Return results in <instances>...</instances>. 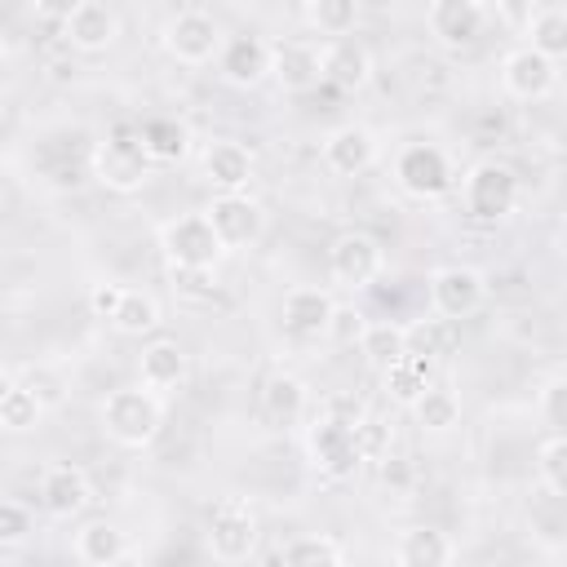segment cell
Wrapping results in <instances>:
<instances>
[{
    "label": "cell",
    "instance_id": "16",
    "mask_svg": "<svg viewBox=\"0 0 567 567\" xmlns=\"http://www.w3.org/2000/svg\"><path fill=\"white\" fill-rule=\"evenodd\" d=\"M217 71L235 89H252L270 75V44L261 35H226L217 53Z\"/></svg>",
    "mask_w": 567,
    "mask_h": 567
},
{
    "label": "cell",
    "instance_id": "23",
    "mask_svg": "<svg viewBox=\"0 0 567 567\" xmlns=\"http://www.w3.org/2000/svg\"><path fill=\"white\" fill-rule=\"evenodd\" d=\"M323 80H328L332 89H341V93L363 89V84L372 80V53H368V44L354 40V35L332 40V44L323 49Z\"/></svg>",
    "mask_w": 567,
    "mask_h": 567
},
{
    "label": "cell",
    "instance_id": "29",
    "mask_svg": "<svg viewBox=\"0 0 567 567\" xmlns=\"http://www.w3.org/2000/svg\"><path fill=\"white\" fill-rule=\"evenodd\" d=\"M155 323H159L155 297H151V292H137V288H124L120 310L111 315V328H115L120 337H146V332H155Z\"/></svg>",
    "mask_w": 567,
    "mask_h": 567
},
{
    "label": "cell",
    "instance_id": "21",
    "mask_svg": "<svg viewBox=\"0 0 567 567\" xmlns=\"http://www.w3.org/2000/svg\"><path fill=\"white\" fill-rule=\"evenodd\" d=\"M137 377H142V390H151V394L177 390L186 381V350L168 337L146 341L142 354H137Z\"/></svg>",
    "mask_w": 567,
    "mask_h": 567
},
{
    "label": "cell",
    "instance_id": "8",
    "mask_svg": "<svg viewBox=\"0 0 567 567\" xmlns=\"http://www.w3.org/2000/svg\"><path fill=\"white\" fill-rule=\"evenodd\" d=\"M204 221L213 226L221 252H239V248H252L266 230V213L261 204L244 190V195H213L208 208H204Z\"/></svg>",
    "mask_w": 567,
    "mask_h": 567
},
{
    "label": "cell",
    "instance_id": "4",
    "mask_svg": "<svg viewBox=\"0 0 567 567\" xmlns=\"http://www.w3.org/2000/svg\"><path fill=\"white\" fill-rule=\"evenodd\" d=\"M461 199L474 221H501L518 204V173L505 159H478L461 177Z\"/></svg>",
    "mask_w": 567,
    "mask_h": 567
},
{
    "label": "cell",
    "instance_id": "15",
    "mask_svg": "<svg viewBox=\"0 0 567 567\" xmlns=\"http://www.w3.org/2000/svg\"><path fill=\"white\" fill-rule=\"evenodd\" d=\"M270 75L284 93H310L323 80V49H315L310 40H279L270 44Z\"/></svg>",
    "mask_w": 567,
    "mask_h": 567
},
{
    "label": "cell",
    "instance_id": "17",
    "mask_svg": "<svg viewBox=\"0 0 567 567\" xmlns=\"http://www.w3.org/2000/svg\"><path fill=\"white\" fill-rule=\"evenodd\" d=\"M323 164L337 173V177H359L377 164V137L372 128L363 124H337L328 137H323Z\"/></svg>",
    "mask_w": 567,
    "mask_h": 567
},
{
    "label": "cell",
    "instance_id": "36",
    "mask_svg": "<svg viewBox=\"0 0 567 567\" xmlns=\"http://www.w3.org/2000/svg\"><path fill=\"white\" fill-rule=\"evenodd\" d=\"M168 284H173V292L182 297V301H195V306H204V301H213L217 297V270H199V266H168Z\"/></svg>",
    "mask_w": 567,
    "mask_h": 567
},
{
    "label": "cell",
    "instance_id": "28",
    "mask_svg": "<svg viewBox=\"0 0 567 567\" xmlns=\"http://www.w3.org/2000/svg\"><path fill=\"white\" fill-rule=\"evenodd\" d=\"M75 558L84 567H115L128 558V540L115 523H84L75 532Z\"/></svg>",
    "mask_w": 567,
    "mask_h": 567
},
{
    "label": "cell",
    "instance_id": "37",
    "mask_svg": "<svg viewBox=\"0 0 567 567\" xmlns=\"http://www.w3.org/2000/svg\"><path fill=\"white\" fill-rule=\"evenodd\" d=\"M35 532V518L22 501H9L0 496V549H13V545H27V536Z\"/></svg>",
    "mask_w": 567,
    "mask_h": 567
},
{
    "label": "cell",
    "instance_id": "34",
    "mask_svg": "<svg viewBox=\"0 0 567 567\" xmlns=\"http://www.w3.org/2000/svg\"><path fill=\"white\" fill-rule=\"evenodd\" d=\"M536 474L549 496H567V439L563 434H545V443L536 447Z\"/></svg>",
    "mask_w": 567,
    "mask_h": 567
},
{
    "label": "cell",
    "instance_id": "35",
    "mask_svg": "<svg viewBox=\"0 0 567 567\" xmlns=\"http://www.w3.org/2000/svg\"><path fill=\"white\" fill-rule=\"evenodd\" d=\"M40 416H44V403H40L27 385H13V390L4 394V403H0V425H4V430H13V434L35 430V425H40Z\"/></svg>",
    "mask_w": 567,
    "mask_h": 567
},
{
    "label": "cell",
    "instance_id": "42",
    "mask_svg": "<svg viewBox=\"0 0 567 567\" xmlns=\"http://www.w3.org/2000/svg\"><path fill=\"white\" fill-rule=\"evenodd\" d=\"M9 58V35H4V27H0V62Z\"/></svg>",
    "mask_w": 567,
    "mask_h": 567
},
{
    "label": "cell",
    "instance_id": "5",
    "mask_svg": "<svg viewBox=\"0 0 567 567\" xmlns=\"http://www.w3.org/2000/svg\"><path fill=\"white\" fill-rule=\"evenodd\" d=\"M394 182L412 199H439V195H447L456 186V168H452V159H447L443 146H434V142H408L394 155Z\"/></svg>",
    "mask_w": 567,
    "mask_h": 567
},
{
    "label": "cell",
    "instance_id": "26",
    "mask_svg": "<svg viewBox=\"0 0 567 567\" xmlns=\"http://www.w3.org/2000/svg\"><path fill=\"white\" fill-rule=\"evenodd\" d=\"M430 385H434V372H430V359H421V354H403L390 368H381V390L399 408H412Z\"/></svg>",
    "mask_w": 567,
    "mask_h": 567
},
{
    "label": "cell",
    "instance_id": "12",
    "mask_svg": "<svg viewBox=\"0 0 567 567\" xmlns=\"http://www.w3.org/2000/svg\"><path fill=\"white\" fill-rule=\"evenodd\" d=\"M483 27H487V9L478 0H430L425 4V31L434 35L439 49L461 53L478 44Z\"/></svg>",
    "mask_w": 567,
    "mask_h": 567
},
{
    "label": "cell",
    "instance_id": "31",
    "mask_svg": "<svg viewBox=\"0 0 567 567\" xmlns=\"http://www.w3.org/2000/svg\"><path fill=\"white\" fill-rule=\"evenodd\" d=\"M359 350H363V359L368 363H377V368H390L394 359H403L408 354V341H403V323H368L363 328V337H359Z\"/></svg>",
    "mask_w": 567,
    "mask_h": 567
},
{
    "label": "cell",
    "instance_id": "1",
    "mask_svg": "<svg viewBox=\"0 0 567 567\" xmlns=\"http://www.w3.org/2000/svg\"><path fill=\"white\" fill-rule=\"evenodd\" d=\"M97 421H102V430H106L111 443L137 452V447H151L155 443V434L164 425V403H159V394H151L142 385H120V390H111L102 399Z\"/></svg>",
    "mask_w": 567,
    "mask_h": 567
},
{
    "label": "cell",
    "instance_id": "45",
    "mask_svg": "<svg viewBox=\"0 0 567 567\" xmlns=\"http://www.w3.org/2000/svg\"><path fill=\"white\" fill-rule=\"evenodd\" d=\"M0 124H4V102H0Z\"/></svg>",
    "mask_w": 567,
    "mask_h": 567
},
{
    "label": "cell",
    "instance_id": "24",
    "mask_svg": "<svg viewBox=\"0 0 567 567\" xmlns=\"http://www.w3.org/2000/svg\"><path fill=\"white\" fill-rule=\"evenodd\" d=\"M137 142H142L151 164H177L190 151V128L173 115H151L137 124Z\"/></svg>",
    "mask_w": 567,
    "mask_h": 567
},
{
    "label": "cell",
    "instance_id": "20",
    "mask_svg": "<svg viewBox=\"0 0 567 567\" xmlns=\"http://www.w3.org/2000/svg\"><path fill=\"white\" fill-rule=\"evenodd\" d=\"M40 505L53 518H75L89 505V474L80 465H49L40 478Z\"/></svg>",
    "mask_w": 567,
    "mask_h": 567
},
{
    "label": "cell",
    "instance_id": "38",
    "mask_svg": "<svg viewBox=\"0 0 567 567\" xmlns=\"http://www.w3.org/2000/svg\"><path fill=\"white\" fill-rule=\"evenodd\" d=\"M540 421L549 434H563V425H567V377L563 372H554L540 390Z\"/></svg>",
    "mask_w": 567,
    "mask_h": 567
},
{
    "label": "cell",
    "instance_id": "7",
    "mask_svg": "<svg viewBox=\"0 0 567 567\" xmlns=\"http://www.w3.org/2000/svg\"><path fill=\"white\" fill-rule=\"evenodd\" d=\"M221 27L213 13L204 9H177L168 22H164V49L168 58H177L182 66H204L221 53Z\"/></svg>",
    "mask_w": 567,
    "mask_h": 567
},
{
    "label": "cell",
    "instance_id": "6",
    "mask_svg": "<svg viewBox=\"0 0 567 567\" xmlns=\"http://www.w3.org/2000/svg\"><path fill=\"white\" fill-rule=\"evenodd\" d=\"M204 540H208V554H213L217 563L239 567V563H248L252 549H257V514H252L244 501L226 496V501L213 505Z\"/></svg>",
    "mask_w": 567,
    "mask_h": 567
},
{
    "label": "cell",
    "instance_id": "32",
    "mask_svg": "<svg viewBox=\"0 0 567 567\" xmlns=\"http://www.w3.org/2000/svg\"><path fill=\"white\" fill-rule=\"evenodd\" d=\"M412 416H416V425H421V430L443 434V430H452V425L461 421V399H456L452 390L430 385V390H425V394L412 403Z\"/></svg>",
    "mask_w": 567,
    "mask_h": 567
},
{
    "label": "cell",
    "instance_id": "27",
    "mask_svg": "<svg viewBox=\"0 0 567 567\" xmlns=\"http://www.w3.org/2000/svg\"><path fill=\"white\" fill-rule=\"evenodd\" d=\"M523 35H527V49L558 62L567 53V9L563 4H536L523 22Z\"/></svg>",
    "mask_w": 567,
    "mask_h": 567
},
{
    "label": "cell",
    "instance_id": "2",
    "mask_svg": "<svg viewBox=\"0 0 567 567\" xmlns=\"http://www.w3.org/2000/svg\"><path fill=\"white\" fill-rule=\"evenodd\" d=\"M89 168H93V182L115 190V195H133L151 182V159L137 142V128L128 124H115L102 142H93V155H89Z\"/></svg>",
    "mask_w": 567,
    "mask_h": 567
},
{
    "label": "cell",
    "instance_id": "40",
    "mask_svg": "<svg viewBox=\"0 0 567 567\" xmlns=\"http://www.w3.org/2000/svg\"><path fill=\"white\" fill-rule=\"evenodd\" d=\"M120 297H124V284H111V279L89 284V310H93L97 319H106V323H111V315L120 310Z\"/></svg>",
    "mask_w": 567,
    "mask_h": 567
},
{
    "label": "cell",
    "instance_id": "43",
    "mask_svg": "<svg viewBox=\"0 0 567 567\" xmlns=\"http://www.w3.org/2000/svg\"><path fill=\"white\" fill-rule=\"evenodd\" d=\"M115 567H137V563H128V558H124V563H115Z\"/></svg>",
    "mask_w": 567,
    "mask_h": 567
},
{
    "label": "cell",
    "instance_id": "19",
    "mask_svg": "<svg viewBox=\"0 0 567 567\" xmlns=\"http://www.w3.org/2000/svg\"><path fill=\"white\" fill-rule=\"evenodd\" d=\"M332 310H337V301H332L328 288H292V292L284 297L279 319H284V328H288L292 337L315 341V337H328Z\"/></svg>",
    "mask_w": 567,
    "mask_h": 567
},
{
    "label": "cell",
    "instance_id": "39",
    "mask_svg": "<svg viewBox=\"0 0 567 567\" xmlns=\"http://www.w3.org/2000/svg\"><path fill=\"white\" fill-rule=\"evenodd\" d=\"M363 328H368V315L354 310V306H337L332 319H328V337H332L337 346H359Z\"/></svg>",
    "mask_w": 567,
    "mask_h": 567
},
{
    "label": "cell",
    "instance_id": "13",
    "mask_svg": "<svg viewBox=\"0 0 567 567\" xmlns=\"http://www.w3.org/2000/svg\"><path fill=\"white\" fill-rule=\"evenodd\" d=\"M58 31H62V44L66 49H75V53H102L120 35V13L111 4H102V0H75L66 9V18H62Z\"/></svg>",
    "mask_w": 567,
    "mask_h": 567
},
{
    "label": "cell",
    "instance_id": "3",
    "mask_svg": "<svg viewBox=\"0 0 567 567\" xmlns=\"http://www.w3.org/2000/svg\"><path fill=\"white\" fill-rule=\"evenodd\" d=\"M359 421H346V416H315L306 425V452H310V465L323 474V478H354V470L363 465V447H359Z\"/></svg>",
    "mask_w": 567,
    "mask_h": 567
},
{
    "label": "cell",
    "instance_id": "44",
    "mask_svg": "<svg viewBox=\"0 0 567 567\" xmlns=\"http://www.w3.org/2000/svg\"><path fill=\"white\" fill-rule=\"evenodd\" d=\"M0 217H4V190H0Z\"/></svg>",
    "mask_w": 567,
    "mask_h": 567
},
{
    "label": "cell",
    "instance_id": "11",
    "mask_svg": "<svg viewBox=\"0 0 567 567\" xmlns=\"http://www.w3.org/2000/svg\"><path fill=\"white\" fill-rule=\"evenodd\" d=\"M385 270V248L368 230H346L328 248V275L341 288H368Z\"/></svg>",
    "mask_w": 567,
    "mask_h": 567
},
{
    "label": "cell",
    "instance_id": "25",
    "mask_svg": "<svg viewBox=\"0 0 567 567\" xmlns=\"http://www.w3.org/2000/svg\"><path fill=\"white\" fill-rule=\"evenodd\" d=\"M306 408H310V390H306L301 377H292V372L266 377V385H261V412L275 425H297L306 416Z\"/></svg>",
    "mask_w": 567,
    "mask_h": 567
},
{
    "label": "cell",
    "instance_id": "33",
    "mask_svg": "<svg viewBox=\"0 0 567 567\" xmlns=\"http://www.w3.org/2000/svg\"><path fill=\"white\" fill-rule=\"evenodd\" d=\"M284 567H346L332 536H297L284 545Z\"/></svg>",
    "mask_w": 567,
    "mask_h": 567
},
{
    "label": "cell",
    "instance_id": "22",
    "mask_svg": "<svg viewBox=\"0 0 567 567\" xmlns=\"http://www.w3.org/2000/svg\"><path fill=\"white\" fill-rule=\"evenodd\" d=\"M452 558H456V545L434 523L408 527L394 545V567H452Z\"/></svg>",
    "mask_w": 567,
    "mask_h": 567
},
{
    "label": "cell",
    "instance_id": "14",
    "mask_svg": "<svg viewBox=\"0 0 567 567\" xmlns=\"http://www.w3.org/2000/svg\"><path fill=\"white\" fill-rule=\"evenodd\" d=\"M501 84H505V93L518 97V102H540V97H549L554 84H558V62L540 58V53L527 49V44H514V49L501 58Z\"/></svg>",
    "mask_w": 567,
    "mask_h": 567
},
{
    "label": "cell",
    "instance_id": "9",
    "mask_svg": "<svg viewBox=\"0 0 567 567\" xmlns=\"http://www.w3.org/2000/svg\"><path fill=\"white\" fill-rule=\"evenodd\" d=\"M483 301H487V279H483L478 266L452 261V266L430 275V306H434V315L443 323H456V319L474 315Z\"/></svg>",
    "mask_w": 567,
    "mask_h": 567
},
{
    "label": "cell",
    "instance_id": "41",
    "mask_svg": "<svg viewBox=\"0 0 567 567\" xmlns=\"http://www.w3.org/2000/svg\"><path fill=\"white\" fill-rule=\"evenodd\" d=\"M9 390H13V377L0 368V403H4V394H9Z\"/></svg>",
    "mask_w": 567,
    "mask_h": 567
},
{
    "label": "cell",
    "instance_id": "30",
    "mask_svg": "<svg viewBox=\"0 0 567 567\" xmlns=\"http://www.w3.org/2000/svg\"><path fill=\"white\" fill-rule=\"evenodd\" d=\"M306 22H310L319 35L346 40V35L359 27V4H354V0H315V4H306Z\"/></svg>",
    "mask_w": 567,
    "mask_h": 567
},
{
    "label": "cell",
    "instance_id": "18",
    "mask_svg": "<svg viewBox=\"0 0 567 567\" xmlns=\"http://www.w3.org/2000/svg\"><path fill=\"white\" fill-rule=\"evenodd\" d=\"M204 177L217 186V195H244L252 182V155L244 142L217 137L204 146Z\"/></svg>",
    "mask_w": 567,
    "mask_h": 567
},
{
    "label": "cell",
    "instance_id": "10",
    "mask_svg": "<svg viewBox=\"0 0 567 567\" xmlns=\"http://www.w3.org/2000/svg\"><path fill=\"white\" fill-rule=\"evenodd\" d=\"M159 248L168 257V266H199V270H217L221 244L213 235V226L204 221V213H182L159 230Z\"/></svg>",
    "mask_w": 567,
    "mask_h": 567
}]
</instances>
